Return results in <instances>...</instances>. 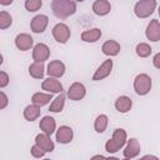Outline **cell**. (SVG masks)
Returning a JSON list of instances; mask_svg holds the SVG:
<instances>
[{
  "label": "cell",
  "instance_id": "6da1fadb",
  "mask_svg": "<svg viewBox=\"0 0 160 160\" xmlns=\"http://www.w3.org/2000/svg\"><path fill=\"white\" fill-rule=\"evenodd\" d=\"M52 14L59 19H66L75 14L76 4L74 0H52L51 1Z\"/></svg>",
  "mask_w": 160,
  "mask_h": 160
},
{
  "label": "cell",
  "instance_id": "7a4b0ae2",
  "mask_svg": "<svg viewBox=\"0 0 160 160\" xmlns=\"http://www.w3.org/2000/svg\"><path fill=\"white\" fill-rule=\"evenodd\" d=\"M126 131L124 129H115L112 132V136L110 140L106 141L105 144V150L109 154H114L119 151L126 142Z\"/></svg>",
  "mask_w": 160,
  "mask_h": 160
},
{
  "label": "cell",
  "instance_id": "3957f363",
  "mask_svg": "<svg viewBox=\"0 0 160 160\" xmlns=\"http://www.w3.org/2000/svg\"><path fill=\"white\" fill-rule=\"evenodd\" d=\"M156 8V0H140L134 6V12L138 18L145 19L150 16Z\"/></svg>",
  "mask_w": 160,
  "mask_h": 160
},
{
  "label": "cell",
  "instance_id": "277c9868",
  "mask_svg": "<svg viewBox=\"0 0 160 160\" xmlns=\"http://www.w3.org/2000/svg\"><path fill=\"white\" fill-rule=\"evenodd\" d=\"M134 90L138 95H146L151 90V78L148 74H139L134 80Z\"/></svg>",
  "mask_w": 160,
  "mask_h": 160
},
{
  "label": "cell",
  "instance_id": "5b68a950",
  "mask_svg": "<svg viewBox=\"0 0 160 160\" xmlns=\"http://www.w3.org/2000/svg\"><path fill=\"white\" fill-rule=\"evenodd\" d=\"M51 32H52L54 39H55L58 42H60V44L68 42V40L70 39V35H71L69 26H68L66 24H64V22L56 24V25L52 28V31H51Z\"/></svg>",
  "mask_w": 160,
  "mask_h": 160
},
{
  "label": "cell",
  "instance_id": "8992f818",
  "mask_svg": "<svg viewBox=\"0 0 160 160\" xmlns=\"http://www.w3.org/2000/svg\"><path fill=\"white\" fill-rule=\"evenodd\" d=\"M68 98L72 101H79L81 99H84V96L86 95V89L84 86V84L81 82H74L70 85L69 90H68Z\"/></svg>",
  "mask_w": 160,
  "mask_h": 160
},
{
  "label": "cell",
  "instance_id": "52a82bcc",
  "mask_svg": "<svg viewBox=\"0 0 160 160\" xmlns=\"http://www.w3.org/2000/svg\"><path fill=\"white\" fill-rule=\"evenodd\" d=\"M49 24V18L46 15H36L32 18L31 22H30V28H31V31L32 32H36V34H40V32H44L46 26Z\"/></svg>",
  "mask_w": 160,
  "mask_h": 160
},
{
  "label": "cell",
  "instance_id": "ba28073f",
  "mask_svg": "<svg viewBox=\"0 0 160 160\" xmlns=\"http://www.w3.org/2000/svg\"><path fill=\"white\" fill-rule=\"evenodd\" d=\"M50 56V49L48 45L42 44V42H39L34 46L32 49V59L34 61H40V62H44L45 60H48Z\"/></svg>",
  "mask_w": 160,
  "mask_h": 160
},
{
  "label": "cell",
  "instance_id": "9c48e42d",
  "mask_svg": "<svg viewBox=\"0 0 160 160\" xmlns=\"http://www.w3.org/2000/svg\"><path fill=\"white\" fill-rule=\"evenodd\" d=\"M111 70H112V60H111V59H108V60H105V61L98 68V70H96L95 74L92 75V80L99 81V80H102V79L108 78V76L110 75Z\"/></svg>",
  "mask_w": 160,
  "mask_h": 160
},
{
  "label": "cell",
  "instance_id": "30bf717a",
  "mask_svg": "<svg viewBox=\"0 0 160 160\" xmlns=\"http://www.w3.org/2000/svg\"><path fill=\"white\" fill-rule=\"evenodd\" d=\"M41 88H42V90H45L48 92H51V94L62 92V85L60 84L59 80H56V78H52V76H49L48 79H45L41 84Z\"/></svg>",
  "mask_w": 160,
  "mask_h": 160
},
{
  "label": "cell",
  "instance_id": "8fae6325",
  "mask_svg": "<svg viewBox=\"0 0 160 160\" xmlns=\"http://www.w3.org/2000/svg\"><path fill=\"white\" fill-rule=\"evenodd\" d=\"M49 76L52 78H61L65 72V65L60 60H52L48 64V70H46Z\"/></svg>",
  "mask_w": 160,
  "mask_h": 160
},
{
  "label": "cell",
  "instance_id": "7c38bea8",
  "mask_svg": "<svg viewBox=\"0 0 160 160\" xmlns=\"http://www.w3.org/2000/svg\"><path fill=\"white\" fill-rule=\"evenodd\" d=\"M35 144H38L45 152H51V151L54 150V148H55V145H54V142H52L50 135H48V134H45V132L36 135V138H35Z\"/></svg>",
  "mask_w": 160,
  "mask_h": 160
},
{
  "label": "cell",
  "instance_id": "4fadbf2b",
  "mask_svg": "<svg viewBox=\"0 0 160 160\" xmlns=\"http://www.w3.org/2000/svg\"><path fill=\"white\" fill-rule=\"evenodd\" d=\"M145 35L150 41H159L160 40V22L156 19H152L149 22L146 31H145Z\"/></svg>",
  "mask_w": 160,
  "mask_h": 160
},
{
  "label": "cell",
  "instance_id": "5bb4252c",
  "mask_svg": "<svg viewBox=\"0 0 160 160\" xmlns=\"http://www.w3.org/2000/svg\"><path fill=\"white\" fill-rule=\"evenodd\" d=\"M32 44H34V40L29 34L22 32V34L16 35V38H15V45L21 51H26V50L31 49Z\"/></svg>",
  "mask_w": 160,
  "mask_h": 160
},
{
  "label": "cell",
  "instance_id": "9a60e30c",
  "mask_svg": "<svg viewBox=\"0 0 160 160\" xmlns=\"http://www.w3.org/2000/svg\"><path fill=\"white\" fill-rule=\"evenodd\" d=\"M74 138L72 129L70 126L62 125L56 130V140L60 144H69Z\"/></svg>",
  "mask_w": 160,
  "mask_h": 160
},
{
  "label": "cell",
  "instance_id": "2e32d148",
  "mask_svg": "<svg viewBox=\"0 0 160 160\" xmlns=\"http://www.w3.org/2000/svg\"><path fill=\"white\" fill-rule=\"evenodd\" d=\"M139 154H140V144L136 139L131 138L130 140H128V145L124 149V158L132 159V158H136Z\"/></svg>",
  "mask_w": 160,
  "mask_h": 160
},
{
  "label": "cell",
  "instance_id": "e0dca14e",
  "mask_svg": "<svg viewBox=\"0 0 160 160\" xmlns=\"http://www.w3.org/2000/svg\"><path fill=\"white\" fill-rule=\"evenodd\" d=\"M110 10H111V5L108 0H95L92 4V11L99 16L108 15Z\"/></svg>",
  "mask_w": 160,
  "mask_h": 160
},
{
  "label": "cell",
  "instance_id": "ac0fdd59",
  "mask_svg": "<svg viewBox=\"0 0 160 160\" xmlns=\"http://www.w3.org/2000/svg\"><path fill=\"white\" fill-rule=\"evenodd\" d=\"M101 50L108 56H116L120 52V44L115 40H108L102 44Z\"/></svg>",
  "mask_w": 160,
  "mask_h": 160
},
{
  "label": "cell",
  "instance_id": "d6986e66",
  "mask_svg": "<svg viewBox=\"0 0 160 160\" xmlns=\"http://www.w3.org/2000/svg\"><path fill=\"white\" fill-rule=\"evenodd\" d=\"M39 126L42 130V132H45L48 135H51L55 131V129H56V122H55V119L54 118H51V116H44L40 120Z\"/></svg>",
  "mask_w": 160,
  "mask_h": 160
},
{
  "label": "cell",
  "instance_id": "ffe728a7",
  "mask_svg": "<svg viewBox=\"0 0 160 160\" xmlns=\"http://www.w3.org/2000/svg\"><path fill=\"white\" fill-rule=\"evenodd\" d=\"M101 38V30L99 28H92L81 32V40L85 42H95Z\"/></svg>",
  "mask_w": 160,
  "mask_h": 160
},
{
  "label": "cell",
  "instance_id": "44dd1931",
  "mask_svg": "<svg viewBox=\"0 0 160 160\" xmlns=\"http://www.w3.org/2000/svg\"><path fill=\"white\" fill-rule=\"evenodd\" d=\"M131 106H132L131 99H130L129 96H125V95H124V96H119V98L116 99V101H115V109H116L119 112H122V114L130 111Z\"/></svg>",
  "mask_w": 160,
  "mask_h": 160
},
{
  "label": "cell",
  "instance_id": "7402d4cb",
  "mask_svg": "<svg viewBox=\"0 0 160 160\" xmlns=\"http://www.w3.org/2000/svg\"><path fill=\"white\" fill-rule=\"evenodd\" d=\"M40 106L36 105V104H32V105H28L25 109H24V118L28 120V121H34L36 120L39 116H40Z\"/></svg>",
  "mask_w": 160,
  "mask_h": 160
},
{
  "label": "cell",
  "instance_id": "603a6c76",
  "mask_svg": "<svg viewBox=\"0 0 160 160\" xmlns=\"http://www.w3.org/2000/svg\"><path fill=\"white\" fill-rule=\"evenodd\" d=\"M44 64L40 61H34L30 66H29V74L30 76H32L34 79H42L44 76Z\"/></svg>",
  "mask_w": 160,
  "mask_h": 160
},
{
  "label": "cell",
  "instance_id": "cb8c5ba5",
  "mask_svg": "<svg viewBox=\"0 0 160 160\" xmlns=\"http://www.w3.org/2000/svg\"><path fill=\"white\" fill-rule=\"evenodd\" d=\"M51 99H52V94L51 92H48V94H45V92H35L32 95V98H31V101H32V104H36L39 106H44Z\"/></svg>",
  "mask_w": 160,
  "mask_h": 160
},
{
  "label": "cell",
  "instance_id": "d4e9b609",
  "mask_svg": "<svg viewBox=\"0 0 160 160\" xmlns=\"http://www.w3.org/2000/svg\"><path fill=\"white\" fill-rule=\"evenodd\" d=\"M64 105H65V94L60 92L59 96H56V98L52 100V102L50 104L49 110H50L51 112H60V111L64 109Z\"/></svg>",
  "mask_w": 160,
  "mask_h": 160
},
{
  "label": "cell",
  "instance_id": "484cf974",
  "mask_svg": "<svg viewBox=\"0 0 160 160\" xmlns=\"http://www.w3.org/2000/svg\"><path fill=\"white\" fill-rule=\"evenodd\" d=\"M108 121H109V119H108L106 115H104V114L99 115V116L95 119V122H94V129H95V131L99 132V134L104 132L105 129H106V126H108Z\"/></svg>",
  "mask_w": 160,
  "mask_h": 160
},
{
  "label": "cell",
  "instance_id": "4316f807",
  "mask_svg": "<svg viewBox=\"0 0 160 160\" xmlns=\"http://www.w3.org/2000/svg\"><path fill=\"white\" fill-rule=\"evenodd\" d=\"M135 51H136V55H138V56H140V58H148V56L151 54L152 49L150 48L149 44H146V42H140V44L136 45Z\"/></svg>",
  "mask_w": 160,
  "mask_h": 160
},
{
  "label": "cell",
  "instance_id": "83f0119b",
  "mask_svg": "<svg viewBox=\"0 0 160 160\" xmlns=\"http://www.w3.org/2000/svg\"><path fill=\"white\" fill-rule=\"evenodd\" d=\"M12 22V18L6 11H0V29L5 30L8 29Z\"/></svg>",
  "mask_w": 160,
  "mask_h": 160
},
{
  "label": "cell",
  "instance_id": "f1b7e54d",
  "mask_svg": "<svg viewBox=\"0 0 160 160\" xmlns=\"http://www.w3.org/2000/svg\"><path fill=\"white\" fill-rule=\"evenodd\" d=\"M25 9L30 12H34V11H38L41 5H42V0H25Z\"/></svg>",
  "mask_w": 160,
  "mask_h": 160
},
{
  "label": "cell",
  "instance_id": "f546056e",
  "mask_svg": "<svg viewBox=\"0 0 160 160\" xmlns=\"http://www.w3.org/2000/svg\"><path fill=\"white\" fill-rule=\"evenodd\" d=\"M31 155H32L34 158H42V156L45 155V151H44L38 144H35V145L31 148Z\"/></svg>",
  "mask_w": 160,
  "mask_h": 160
},
{
  "label": "cell",
  "instance_id": "4dcf8cb0",
  "mask_svg": "<svg viewBox=\"0 0 160 160\" xmlns=\"http://www.w3.org/2000/svg\"><path fill=\"white\" fill-rule=\"evenodd\" d=\"M9 84V75L5 71H0V88H5Z\"/></svg>",
  "mask_w": 160,
  "mask_h": 160
},
{
  "label": "cell",
  "instance_id": "1f68e13d",
  "mask_svg": "<svg viewBox=\"0 0 160 160\" xmlns=\"http://www.w3.org/2000/svg\"><path fill=\"white\" fill-rule=\"evenodd\" d=\"M8 105V96L4 91H0V109H5Z\"/></svg>",
  "mask_w": 160,
  "mask_h": 160
},
{
  "label": "cell",
  "instance_id": "d6a6232c",
  "mask_svg": "<svg viewBox=\"0 0 160 160\" xmlns=\"http://www.w3.org/2000/svg\"><path fill=\"white\" fill-rule=\"evenodd\" d=\"M152 64H154V66H155L156 69H160V52H158V54L154 56Z\"/></svg>",
  "mask_w": 160,
  "mask_h": 160
},
{
  "label": "cell",
  "instance_id": "836d02e7",
  "mask_svg": "<svg viewBox=\"0 0 160 160\" xmlns=\"http://www.w3.org/2000/svg\"><path fill=\"white\" fill-rule=\"evenodd\" d=\"M11 2H12V0H0V4H1V5H4V6L10 5Z\"/></svg>",
  "mask_w": 160,
  "mask_h": 160
},
{
  "label": "cell",
  "instance_id": "e575fe53",
  "mask_svg": "<svg viewBox=\"0 0 160 160\" xmlns=\"http://www.w3.org/2000/svg\"><path fill=\"white\" fill-rule=\"evenodd\" d=\"M144 159H158L156 156H152V155H145Z\"/></svg>",
  "mask_w": 160,
  "mask_h": 160
},
{
  "label": "cell",
  "instance_id": "d590c367",
  "mask_svg": "<svg viewBox=\"0 0 160 160\" xmlns=\"http://www.w3.org/2000/svg\"><path fill=\"white\" fill-rule=\"evenodd\" d=\"M99 158H100V159H106V158L102 156V155H95V156H92V159H99Z\"/></svg>",
  "mask_w": 160,
  "mask_h": 160
},
{
  "label": "cell",
  "instance_id": "8d00e7d4",
  "mask_svg": "<svg viewBox=\"0 0 160 160\" xmlns=\"http://www.w3.org/2000/svg\"><path fill=\"white\" fill-rule=\"evenodd\" d=\"M158 12H159V16H160V6H159V10H158Z\"/></svg>",
  "mask_w": 160,
  "mask_h": 160
},
{
  "label": "cell",
  "instance_id": "74e56055",
  "mask_svg": "<svg viewBox=\"0 0 160 160\" xmlns=\"http://www.w3.org/2000/svg\"><path fill=\"white\" fill-rule=\"evenodd\" d=\"M75 1H79V2H82L84 0H75Z\"/></svg>",
  "mask_w": 160,
  "mask_h": 160
}]
</instances>
